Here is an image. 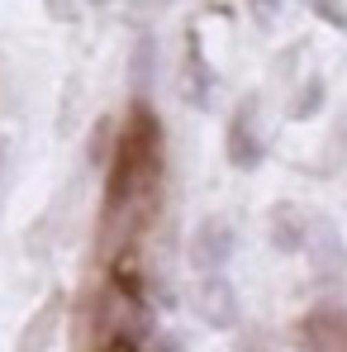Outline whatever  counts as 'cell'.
<instances>
[{
    "mask_svg": "<svg viewBox=\"0 0 347 352\" xmlns=\"http://www.w3.org/2000/svg\"><path fill=\"white\" fill-rule=\"evenodd\" d=\"M238 252V229H233L224 214H205L195 229H190V243H186V257L195 267V276H210V272H224L229 257Z\"/></svg>",
    "mask_w": 347,
    "mask_h": 352,
    "instance_id": "6da1fadb",
    "label": "cell"
},
{
    "mask_svg": "<svg viewBox=\"0 0 347 352\" xmlns=\"http://www.w3.org/2000/svg\"><path fill=\"white\" fill-rule=\"evenodd\" d=\"M304 252H309V272L319 286H343L347 281V248L343 234L328 214H314L309 219V238H304Z\"/></svg>",
    "mask_w": 347,
    "mask_h": 352,
    "instance_id": "7a4b0ae2",
    "label": "cell"
},
{
    "mask_svg": "<svg viewBox=\"0 0 347 352\" xmlns=\"http://www.w3.org/2000/svg\"><path fill=\"white\" fill-rule=\"evenodd\" d=\"M190 309H195L210 329H233V324H238V286H233L224 272L195 276V286H190Z\"/></svg>",
    "mask_w": 347,
    "mask_h": 352,
    "instance_id": "3957f363",
    "label": "cell"
},
{
    "mask_svg": "<svg viewBox=\"0 0 347 352\" xmlns=\"http://www.w3.org/2000/svg\"><path fill=\"white\" fill-rule=\"evenodd\" d=\"M224 157H229V167H238V172L262 167L267 143H262V129H257V100H243V105L233 110L229 133H224Z\"/></svg>",
    "mask_w": 347,
    "mask_h": 352,
    "instance_id": "277c9868",
    "label": "cell"
},
{
    "mask_svg": "<svg viewBox=\"0 0 347 352\" xmlns=\"http://www.w3.org/2000/svg\"><path fill=\"white\" fill-rule=\"evenodd\" d=\"M300 352H347V314L314 309L300 319Z\"/></svg>",
    "mask_w": 347,
    "mask_h": 352,
    "instance_id": "5b68a950",
    "label": "cell"
},
{
    "mask_svg": "<svg viewBox=\"0 0 347 352\" xmlns=\"http://www.w3.org/2000/svg\"><path fill=\"white\" fill-rule=\"evenodd\" d=\"M267 238L276 252H304V238H309V214L300 205H271V219H267Z\"/></svg>",
    "mask_w": 347,
    "mask_h": 352,
    "instance_id": "8992f818",
    "label": "cell"
},
{
    "mask_svg": "<svg viewBox=\"0 0 347 352\" xmlns=\"http://www.w3.org/2000/svg\"><path fill=\"white\" fill-rule=\"evenodd\" d=\"M186 100L200 105V110L214 100V72L205 62V48H200V34L195 29L186 34Z\"/></svg>",
    "mask_w": 347,
    "mask_h": 352,
    "instance_id": "52a82bcc",
    "label": "cell"
},
{
    "mask_svg": "<svg viewBox=\"0 0 347 352\" xmlns=\"http://www.w3.org/2000/svg\"><path fill=\"white\" fill-rule=\"evenodd\" d=\"M58 319H62V300H43V305L29 314V324H24L14 352H48L53 348V333H58Z\"/></svg>",
    "mask_w": 347,
    "mask_h": 352,
    "instance_id": "ba28073f",
    "label": "cell"
},
{
    "mask_svg": "<svg viewBox=\"0 0 347 352\" xmlns=\"http://www.w3.org/2000/svg\"><path fill=\"white\" fill-rule=\"evenodd\" d=\"M153 76H157V38H153V34H138L133 58H128V91H133L138 100L153 96Z\"/></svg>",
    "mask_w": 347,
    "mask_h": 352,
    "instance_id": "9c48e42d",
    "label": "cell"
},
{
    "mask_svg": "<svg viewBox=\"0 0 347 352\" xmlns=\"http://www.w3.org/2000/svg\"><path fill=\"white\" fill-rule=\"evenodd\" d=\"M115 143V119L105 115V119H96V129H91V162L100 167L105 162V148Z\"/></svg>",
    "mask_w": 347,
    "mask_h": 352,
    "instance_id": "30bf717a",
    "label": "cell"
},
{
    "mask_svg": "<svg viewBox=\"0 0 347 352\" xmlns=\"http://www.w3.org/2000/svg\"><path fill=\"white\" fill-rule=\"evenodd\" d=\"M319 105H324V81H304V100L295 105V115L304 119L309 110H319Z\"/></svg>",
    "mask_w": 347,
    "mask_h": 352,
    "instance_id": "8fae6325",
    "label": "cell"
},
{
    "mask_svg": "<svg viewBox=\"0 0 347 352\" xmlns=\"http://www.w3.org/2000/svg\"><path fill=\"white\" fill-rule=\"evenodd\" d=\"M43 5H48V14L62 19V24H71V19H76V0H43Z\"/></svg>",
    "mask_w": 347,
    "mask_h": 352,
    "instance_id": "7c38bea8",
    "label": "cell"
},
{
    "mask_svg": "<svg viewBox=\"0 0 347 352\" xmlns=\"http://www.w3.org/2000/svg\"><path fill=\"white\" fill-rule=\"evenodd\" d=\"M143 352H186V348H181L176 333H162V338H148V348H143Z\"/></svg>",
    "mask_w": 347,
    "mask_h": 352,
    "instance_id": "4fadbf2b",
    "label": "cell"
},
{
    "mask_svg": "<svg viewBox=\"0 0 347 352\" xmlns=\"http://www.w3.org/2000/svg\"><path fill=\"white\" fill-rule=\"evenodd\" d=\"M247 5H252V14H257L262 24H271V19H276V10H281V0H247Z\"/></svg>",
    "mask_w": 347,
    "mask_h": 352,
    "instance_id": "5bb4252c",
    "label": "cell"
},
{
    "mask_svg": "<svg viewBox=\"0 0 347 352\" xmlns=\"http://www.w3.org/2000/svg\"><path fill=\"white\" fill-rule=\"evenodd\" d=\"M5 167H10V148H5V138H0V181H5Z\"/></svg>",
    "mask_w": 347,
    "mask_h": 352,
    "instance_id": "9a60e30c",
    "label": "cell"
},
{
    "mask_svg": "<svg viewBox=\"0 0 347 352\" xmlns=\"http://www.w3.org/2000/svg\"><path fill=\"white\" fill-rule=\"evenodd\" d=\"M91 5H115V0H91Z\"/></svg>",
    "mask_w": 347,
    "mask_h": 352,
    "instance_id": "2e32d148",
    "label": "cell"
}]
</instances>
